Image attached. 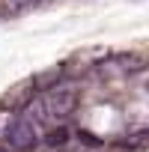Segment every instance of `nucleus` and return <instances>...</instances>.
Wrapping results in <instances>:
<instances>
[{"label": "nucleus", "mask_w": 149, "mask_h": 152, "mask_svg": "<svg viewBox=\"0 0 149 152\" xmlns=\"http://www.w3.org/2000/svg\"><path fill=\"white\" fill-rule=\"evenodd\" d=\"M45 107H48L51 119H63V116L74 113V107H78V96H74L69 87H60L51 96H45Z\"/></svg>", "instance_id": "nucleus-1"}, {"label": "nucleus", "mask_w": 149, "mask_h": 152, "mask_svg": "<svg viewBox=\"0 0 149 152\" xmlns=\"http://www.w3.org/2000/svg\"><path fill=\"white\" fill-rule=\"evenodd\" d=\"M36 140H39V134H36V125L30 122V119H18L15 122V128L9 131V137H6V146L15 152V149H30V146H36Z\"/></svg>", "instance_id": "nucleus-2"}, {"label": "nucleus", "mask_w": 149, "mask_h": 152, "mask_svg": "<svg viewBox=\"0 0 149 152\" xmlns=\"http://www.w3.org/2000/svg\"><path fill=\"white\" fill-rule=\"evenodd\" d=\"M140 66H143V57H110L102 63V72L104 75H128Z\"/></svg>", "instance_id": "nucleus-3"}, {"label": "nucleus", "mask_w": 149, "mask_h": 152, "mask_svg": "<svg viewBox=\"0 0 149 152\" xmlns=\"http://www.w3.org/2000/svg\"><path fill=\"white\" fill-rule=\"evenodd\" d=\"M24 119H30L33 125L51 122V113H48V107H45V99H30L27 107H24Z\"/></svg>", "instance_id": "nucleus-4"}, {"label": "nucleus", "mask_w": 149, "mask_h": 152, "mask_svg": "<svg viewBox=\"0 0 149 152\" xmlns=\"http://www.w3.org/2000/svg\"><path fill=\"white\" fill-rule=\"evenodd\" d=\"M18 119H21V113H15L12 107H0V140L9 137V131L15 128Z\"/></svg>", "instance_id": "nucleus-5"}, {"label": "nucleus", "mask_w": 149, "mask_h": 152, "mask_svg": "<svg viewBox=\"0 0 149 152\" xmlns=\"http://www.w3.org/2000/svg\"><path fill=\"white\" fill-rule=\"evenodd\" d=\"M36 84H39V87H57V90L66 87V84H60V72H48V75H42Z\"/></svg>", "instance_id": "nucleus-6"}, {"label": "nucleus", "mask_w": 149, "mask_h": 152, "mask_svg": "<svg viewBox=\"0 0 149 152\" xmlns=\"http://www.w3.org/2000/svg\"><path fill=\"white\" fill-rule=\"evenodd\" d=\"M78 137H81L84 143H90V146H102V143H99V137H93V134H87V131H78Z\"/></svg>", "instance_id": "nucleus-7"}, {"label": "nucleus", "mask_w": 149, "mask_h": 152, "mask_svg": "<svg viewBox=\"0 0 149 152\" xmlns=\"http://www.w3.org/2000/svg\"><path fill=\"white\" fill-rule=\"evenodd\" d=\"M146 143H149V137H137V134L128 137V146H146Z\"/></svg>", "instance_id": "nucleus-8"}]
</instances>
